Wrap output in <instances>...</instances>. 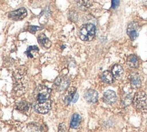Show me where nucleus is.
<instances>
[{
	"mask_svg": "<svg viewBox=\"0 0 147 132\" xmlns=\"http://www.w3.org/2000/svg\"><path fill=\"white\" fill-rule=\"evenodd\" d=\"M130 79V83H131L132 87L134 88H137L141 87V84H142V79L138 73H132L131 75L129 76Z\"/></svg>",
	"mask_w": 147,
	"mask_h": 132,
	"instance_id": "nucleus-11",
	"label": "nucleus"
},
{
	"mask_svg": "<svg viewBox=\"0 0 147 132\" xmlns=\"http://www.w3.org/2000/svg\"><path fill=\"white\" fill-rule=\"evenodd\" d=\"M37 40H38L39 44L42 45V47H44L45 48H49L51 47V41L44 35V34L39 36L37 37Z\"/></svg>",
	"mask_w": 147,
	"mask_h": 132,
	"instance_id": "nucleus-16",
	"label": "nucleus"
},
{
	"mask_svg": "<svg viewBox=\"0 0 147 132\" xmlns=\"http://www.w3.org/2000/svg\"><path fill=\"white\" fill-rule=\"evenodd\" d=\"M28 30H29V32H31V33H36L37 30H40V27L30 26L29 27H28Z\"/></svg>",
	"mask_w": 147,
	"mask_h": 132,
	"instance_id": "nucleus-21",
	"label": "nucleus"
},
{
	"mask_svg": "<svg viewBox=\"0 0 147 132\" xmlns=\"http://www.w3.org/2000/svg\"><path fill=\"white\" fill-rule=\"evenodd\" d=\"M81 124V117L80 115L75 113L71 118V121H70V127L72 129H77Z\"/></svg>",
	"mask_w": 147,
	"mask_h": 132,
	"instance_id": "nucleus-13",
	"label": "nucleus"
},
{
	"mask_svg": "<svg viewBox=\"0 0 147 132\" xmlns=\"http://www.w3.org/2000/svg\"><path fill=\"white\" fill-rule=\"evenodd\" d=\"M30 132H41V131L37 126H32L31 129H30Z\"/></svg>",
	"mask_w": 147,
	"mask_h": 132,
	"instance_id": "nucleus-23",
	"label": "nucleus"
},
{
	"mask_svg": "<svg viewBox=\"0 0 147 132\" xmlns=\"http://www.w3.org/2000/svg\"><path fill=\"white\" fill-rule=\"evenodd\" d=\"M27 15V11L24 7H21L18 10H15L8 14V18L13 20H22Z\"/></svg>",
	"mask_w": 147,
	"mask_h": 132,
	"instance_id": "nucleus-5",
	"label": "nucleus"
},
{
	"mask_svg": "<svg viewBox=\"0 0 147 132\" xmlns=\"http://www.w3.org/2000/svg\"><path fill=\"white\" fill-rule=\"evenodd\" d=\"M76 4L77 7L80 8L81 10H86L92 5L89 0H76Z\"/></svg>",
	"mask_w": 147,
	"mask_h": 132,
	"instance_id": "nucleus-14",
	"label": "nucleus"
},
{
	"mask_svg": "<svg viewBox=\"0 0 147 132\" xmlns=\"http://www.w3.org/2000/svg\"><path fill=\"white\" fill-rule=\"evenodd\" d=\"M120 4L119 0H112V8H115L117 7Z\"/></svg>",
	"mask_w": 147,
	"mask_h": 132,
	"instance_id": "nucleus-22",
	"label": "nucleus"
},
{
	"mask_svg": "<svg viewBox=\"0 0 147 132\" xmlns=\"http://www.w3.org/2000/svg\"><path fill=\"white\" fill-rule=\"evenodd\" d=\"M70 85V79L65 76H60L55 79L54 83V86L55 89L59 91V92H63L66 88H69Z\"/></svg>",
	"mask_w": 147,
	"mask_h": 132,
	"instance_id": "nucleus-4",
	"label": "nucleus"
},
{
	"mask_svg": "<svg viewBox=\"0 0 147 132\" xmlns=\"http://www.w3.org/2000/svg\"><path fill=\"white\" fill-rule=\"evenodd\" d=\"M38 52H39V48L36 47V46H32V47H29L27 48L26 54L29 59H32V57L35 56Z\"/></svg>",
	"mask_w": 147,
	"mask_h": 132,
	"instance_id": "nucleus-18",
	"label": "nucleus"
},
{
	"mask_svg": "<svg viewBox=\"0 0 147 132\" xmlns=\"http://www.w3.org/2000/svg\"><path fill=\"white\" fill-rule=\"evenodd\" d=\"M116 99H117V96L114 91L107 90L104 93V100L107 104H109V105L114 104V103L116 102Z\"/></svg>",
	"mask_w": 147,
	"mask_h": 132,
	"instance_id": "nucleus-9",
	"label": "nucleus"
},
{
	"mask_svg": "<svg viewBox=\"0 0 147 132\" xmlns=\"http://www.w3.org/2000/svg\"><path fill=\"white\" fill-rule=\"evenodd\" d=\"M101 78L103 80V82L106 84H111L114 82V75H113V73H111L110 71H105L102 74Z\"/></svg>",
	"mask_w": 147,
	"mask_h": 132,
	"instance_id": "nucleus-15",
	"label": "nucleus"
},
{
	"mask_svg": "<svg viewBox=\"0 0 147 132\" xmlns=\"http://www.w3.org/2000/svg\"><path fill=\"white\" fill-rule=\"evenodd\" d=\"M84 97L89 103H96L98 100V92L94 89H88L84 92Z\"/></svg>",
	"mask_w": 147,
	"mask_h": 132,
	"instance_id": "nucleus-7",
	"label": "nucleus"
},
{
	"mask_svg": "<svg viewBox=\"0 0 147 132\" xmlns=\"http://www.w3.org/2000/svg\"><path fill=\"white\" fill-rule=\"evenodd\" d=\"M132 102V96L130 94H125L123 97V100H122V106L123 107H126L128 106L130 103Z\"/></svg>",
	"mask_w": 147,
	"mask_h": 132,
	"instance_id": "nucleus-19",
	"label": "nucleus"
},
{
	"mask_svg": "<svg viewBox=\"0 0 147 132\" xmlns=\"http://www.w3.org/2000/svg\"><path fill=\"white\" fill-rule=\"evenodd\" d=\"M76 94V88H68L67 90L65 91V96H64V102L65 105H69L70 103L74 101L75 99V96Z\"/></svg>",
	"mask_w": 147,
	"mask_h": 132,
	"instance_id": "nucleus-8",
	"label": "nucleus"
},
{
	"mask_svg": "<svg viewBox=\"0 0 147 132\" xmlns=\"http://www.w3.org/2000/svg\"><path fill=\"white\" fill-rule=\"evenodd\" d=\"M69 18L72 21H76L78 19V15L75 12V11H71L69 13Z\"/></svg>",
	"mask_w": 147,
	"mask_h": 132,
	"instance_id": "nucleus-20",
	"label": "nucleus"
},
{
	"mask_svg": "<svg viewBox=\"0 0 147 132\" xmlns=\"http://www.w3.org/2000/svg\"><path fill=\"white\" fill-rule=\"evenodd\" d=\"M16 110L18 111L22 112L25 115H29L31 111V105L30 103H28L26 101H22L16 104Z\"/></svg>",
	"mask_w": 147,
	"mask_h": 132,
	"instance_id": "nucleus-10",
	"label": "nucleus"
},
{
	"mask_svg": "<svg viewBox=\"0 0 147 132\" xmlns=\"http://www.w3.org/2000/svg\"><path fill=\"white\" fill-rule=\"evenodd\" d=\"M50 93V88L44 85H39L36 88L34 93L35 102L33 104V108L36 112L39 114H47L49 112L51 108Z\"/></svg>",
	"mask_w": 147,
	"mask_h": 132,
	"instance_id": "nucleus-1",
	"label": "nucleus"
},
{
	"mask_svg": "<svg viewBox=\"0 0 147 132\" xmlns=\"http://www.w3.org/2000/svg\"><path fill=\"white\" fill-rule=\"evenodd\" d=\"M95 33H96V29H95L94 25L86 24L81 27L79 36H80V38L84 40V41H91V40L94 38Z\"/></svg>",
	"mask_w": 147,
	"mask_h": 132,
	"instance_id": "nucleus-2",
	"label": "nucleus"
},
{
	"mask_svg": "<svg viewBox=\"0 0 147 132\" xmlns=\"http://www.w3.org/2000/svg\"><path fill=\"white\" fill-rule=\"evenodd\" d=\"M138 32H139V27L137 23L132 22L130 23L127 27V35L132 40H134L138 37Z\"/></svg>",
	"mask_w": 147,
	"mask_h": 132,
	"instance_id": "nucleus-6",
	"label": "nucleus"
},
{
	"mask_svg": "<svg viewBox=\"0 0 147 132\" xmlns=\"http://www.w3.org/2000/svg\"><path fill=\"white\" fill-rule=\"evenodd\" d=\"M146 94L144 91H139L134 95L133 99V105L134 108L139 111H144L146 110Z\"/></svg>",
	"mask_w": 147,
	"mask_h": 132,
	"instance_id": "nucleus-3",
	"label": "nucleus"
},
{
	"mask_svg": "<svg viewBox=\"0 0 147 132\" xmlns=\"http://www.w3.org/2000/svg\"><path fill=\"white\" fill-rule=\"evenodd\" d=\"M127 65L131 68H137L139 67V59L135 55H130L127 57Z\"/></svg>",
	"mask_w": 147,
	"mask_h": 132,
	"instance_id": "nucleus-12",
	"label": "nucleus"
},
{
	"mask_svg": "<svg viewBox=\"0 0 147 132\" xmlns=\"http://www.w3.org/2000/svg\"><path fill=\"white\" fill-rule=\"evenodd\" d=\"M58 132H65V126H64V124H60V125H59Z\"/></svg>",
	"mask_w": 147,
	"mask_h": 132,
	"instance_id": "nucleus-24",
	"label": "nucleus"
},
{
	"mask_svg": "<svg viewBox=\"0 0 147 132\" xmlns=\"http://www.w3.org/2000/svg\"><path fill=\"white\" fill-rule=\"evenodd\" d=\"M112 73L114 77L115 78H120L123 76V69L122 66L120 65H115L113 67V69H112Z\"/></svg>",
	"mask_w": 147,
	"mask_h": 132,
	"instance_id": "nucleus-17",
	"label": "nucleus"
}]
</instances>
